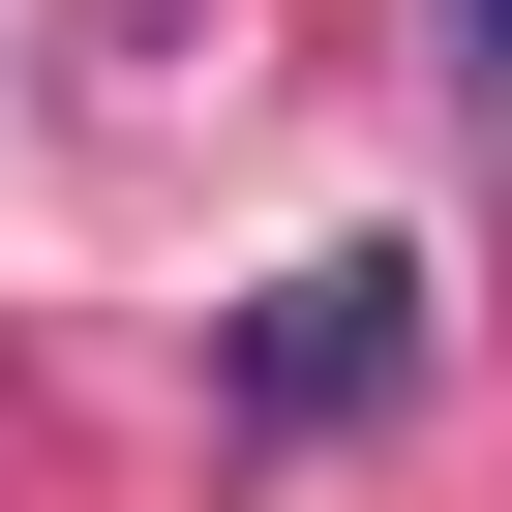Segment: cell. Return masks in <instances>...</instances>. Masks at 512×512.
Returning <instances> with one entry per match:
<instances>
[{
    "instance_id": "cell-1",
    "label": "cell",
    "mask_w": 512,
    "mask_h": 512,
    "mask_svg": "<svg viewBox=\"0 0 512 512\" xmlns=\"http://www.w3.org/2000/svg\"><path fill=\"white\" fill-rule=\"evenodd\" d=\"M392 362H422V272H362V241H332V272H302L272 332H241V422H362Z\"/></svg>"
}]
</instances>
